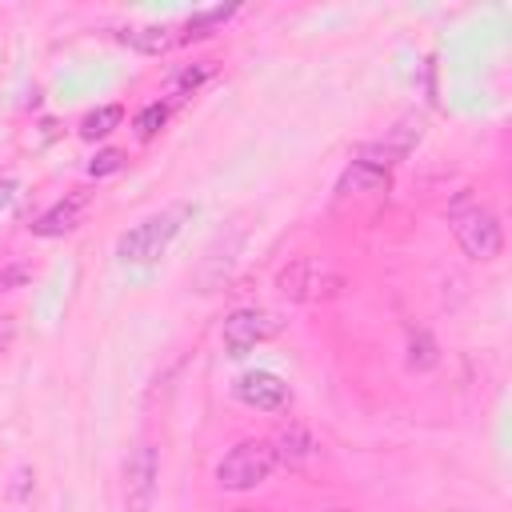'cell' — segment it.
<instances>
[{"mask_svg": "<svg viewBox=\"0 0 512 512\" xmlns=\"http://www.w3.org/2000/svg\"><path fill=\"white\" fill-rule=\"evenodd\" d=\"M336 512H348V508H336Z\"/></svg>", "mask_w": 512, "mask_h": 512, "instance_id": "obj_21", "label": "cell"}, {"mask_svg": "<svg viewBox=\"0 0 512 512\" xmlns=\"http://www.w3.org/2000/svg\"><path fill=\"white\" fill-rule=\"evenodd\" d=\"M280 328H284V320H280L276 312H264V308H236V312L224 320L220 336H224L228 356H248L256 344L272 340Z\"/></svg>", "mask_w": 512, "mask_h": 512, "instance_id": "obj_6", "label": "cell"}, {"mask_svg": "<svg viewBox=\"0 0 512 512\" xmlns=\"http://www.w3.org/2000/svg\"><path fill=\"white\" fill-rule=\"evenodd\" d=\"M16 200V180H0V212H8Z\"/></svg>", "mask_w": 512, "mask_h": 512, "instance_id": "obj_19", "label": "cell"}, {"mask_svg": "<svg viewBox=\"0 0 512 512\" xmlns=\"http://www.w3.org/2000/svg\"><path fill=\"white\" fill-rule=\"evenodd\" d=\"M88 204H92V192H88V188H72L64 200H56V204L32 224V232H36V236H64V232H72V228L84 220Z\"/></svg>", "mask_w": 512, "mask_h": 512, "instance_id": "obj_9", "label": "cell"}, {"mask_svg": "<svg viewBox=\"0 0 512 512\" xmlns=\"http://www.w3.org/2000/svg\"><path fill=\"white\" fill-rule=\"evenodd\" d=\"M276 468V448L272 440H240L220 464H216V484L228 492H248L264 484Z\"/></svg>", "mask_w": 512, "mask_h": 512, "instance_id": "obj_2", "label": "cell"}, {"mask_svg": "<svg viewBox=\"0 0 512 512\" xmlns=\"http://www.w3.org/2000/svg\"><path fill=\"white\" fill-rule=\"evenodd\" d=\"M156 476H160L156 448H152L148 440H140V444L128 452V460H124V504H128V512H152Z\"/></svg>", "mask_w": 512, "mask_h": 512, "instance_id": "obj_7", "label": "cell"}, {"mask_svg": "<svg viewBox=\"0 0 512 512\" xmlns=\"http://www.w3.org/2000/svg\"><path fill=\"white\" fill-rule=\"evenodd\" d=\"M192 212H196L192 204H172V208H164V212L140 220L136 228H128V232L120 236V244H116L120 264H136V268H140V264H156V260L168 252V244L180 236V228H184V220H188Z\"/></svg>", "mask_w": 512, "mask_h": 512, "instance_id": "obj_1", "label": "cell"}, {"mask_svg": "<svg viewBox=\"0 0 512 512\" xmlns=\"http://www.w3.org/2000/svg\"><path fill=\"white\" fill-rule=\"evenodd\" d=\"M272 448H276V464H304L308 456H316V440L304 424H284L276 436H272Z\"/></svg>", "mask_w": 512, "mask_h": 512, "instance_id": "obj_11", "label": "cell"}, {"mask_svg": "<svg viewBox=\"0 0 512 512\" xmlns=\"http://www.w3.org/2000/svg\"><path fill=\"white\" fill-rule=\"evenodd\" d=\"M120 120H124V108L120 104H104V108H96V112H88L80 120V136L84 140H104L112 128H120Z\"/></svg>", "mask_w": 512, "mask_h": 512, "instance_id": "obj_14", "label": "cell"}, {"mask_svg": "<svg viewBox=\"0 0 512 512\" xmlns=\"http://www.w3.org/2000/svg\"><path fill=\"white\" fill-rule=\"evenodd\" d=\"M420 136H424V120H420V116H404V120H396L380 140L360 144V148H356V164H368V168H376V172H388L392 164H400V160L420 144Z\"/></svg>", "mask_w": 512, "mask_h": 512, "instance_id": "obj_5", "label": "cell"}, {"mask_svg": "<svg viewBox=\"0 0 512 512\" xmlns=\"http://www.w3.org/2000/svg\"><path fill=\"white\" fill-rule=\"evenodd\" d=\"M124 168V152H116V148H104V152H96L92 156V164H88V172L100 180V176H112V172H120Z\"/></svg>", "mask_w": 512, "mask_h": 512, "instance_id": "obj_18", "label": "cell"}, {"mask_svg": "<svg viewBox=\"0 0 512 512\" xmlns=\"http://www.w3.org/2000/svg\"><path fill=\"white\" fill-rule=\"evenodd\" d=\"M164 120H168V104H164V100H152L148 108L136 112V136H140V140H152V136L164 128Z\"/></svg>", "mask_w": 512, "mask_h": 512, "instance_id": "obj_16", "label": "cell"}, {"mask_svg": "<svg viewBox=\"0 0 512 512\" xmlns=\"http://www.w3.org/2000/svg\"><path fill=\"white\" fill-rule=\"evenodd\" d=\"M452 236H456L460 252L472 260H496L504 252V228H500L496 212H488L480 204L452 216Z\"/></svg>", "mask_w": 512, "mask_h": 512, "instance_id": "obj_4", "label": "cell"}, {"mask_svg": "<svg viewBox=\"0 0 512 512\" xmlns=\"http://www.w3.org/2000/svg\"><path fill=\"white\" fill-rule=\"evenodd\" d=\"M412 356H408V364L412 368H432L436 364V344H432V336L428 332H412Z\"/></svg>", "mask_w": 512, "mask_h": 512, "instance_id": "obj_17", "label": "cell"}, {"mask_svg": "<svg viewBox=\"0 0 512 512\" xmlns=\"http://www.w3.org/2000/svg\"><path fill=\"white\" fill-rule=\"evenodd\" d=\"M276 288L288 296V300H300V304H312V300H328L344 288V276L320 260V256H296L292 264L280 268L276 276Z\"/></svg>", "mask_w": 512, "mask_h": 512, "instance_id": "obj_3", "label": "cell"}, {"mask_svg": "<svg viewBox=\"0 0 512 512\" xmlns=\"http://www.w3.org/2000/svg\"><path fill=\"white\" fill-rule=\"evenodd\" d=\"M236 8H240V4H212V8L192 12V16L184 20V28L176 32V40H204V36L220 32V28H224V24L236 16Z\"/></svg>", "mask_w": 512, "mask_h": 512, "instance_id": "obj_13", "label": "cell"}, {"mask_svg": "<svg viewBox=\"0 0 512 512\" xmlns=\"http://www.w3.org/2000/svg\"><path fill=\"white\" fill-rule=\"evenodd\" d=\"M236 396H240L248 408H260V412H280V408H288V400H292L288 384H284L276 372H244V376L236 380Z\"/></svg>", "mask_w": 512, "mask_h": 512, "instance_id": "obj_8", "label": "cell"}, {"mask_svg": "<svg viewBox=\"0 0 512 512\" xmlns=\"http://www.w3.org/2000/svg\"><path fill=\"white\" fill-rule=\"evenodd\" d=\"M208 72H212V64H196V68H180L176 76H172V84H168V96L172 100H184V96H192L204 80H208Z\"/></svg>", "mask_w": 512, "mask_h": 512, "instance_id": "obj_15", "label": "cell"}, {"mask_svg": "<svg viewBox=\"0 0 512 512\" xmlns=\"http://www.w3.org/2000/svg\"><path fill=\"white\" fill-rule=\"evenodd\" d=\"M12 336H16V320H12V316H4V320H0V348H4Z\"/></svg>", "mask_w": 512, "mask_h": 512, "instance_id": "obj_20", "label": "cell"}, {"mask_svg": "<svg viewBox=\"0 0 512 512\" xmlns=\"http://www.w3.org/2000/svg\"><path fill=\"white\" fill-rule=\"evenodd\" d=\"M120 44L144 52V56H160L176 44V28L172 24H140V28H124L120 32Z\"/></svg>", "mask_w": 512, "mask_h": 512, "instance_id": "obj_12", "label": "cell"}, {"mask_svg": "<svg viewBox=\"0 0 512 512\" xmlns=\"http://www.w3.org/2000/svg\"><path fill=\"white\" fill-rule=\"evenodd\" d=\"M388 192V172H376V168H368V164H348L344 168V176H340V184H336V196L340 200H360V196H384Z\"/></svg>", "mask_w": 512, "mask_h": 512, "instance_id": "obj_10", "label": "cell"}]
</instances>
